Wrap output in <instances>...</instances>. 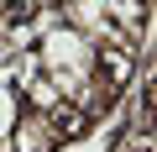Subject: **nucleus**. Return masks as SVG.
<instances>
[{"label": "nucleus", "mask_w": 157, "mask_h": 152, "mask_svg": "<svg viewBox=\"0 0 157 152\" xmlns=\"http://www.w3.org/2000/svg\"><path fill=\"white\" fill-rule=\"evenodd\" d=\"M37 58H42V68L94 73V42L78 32V26H68V21H58V26H47V32L37 37Z\"/></svg>", "instance_id": "1"}, {"label": "nucleus", "mask_w": 157, "mask_h": 152, "mask_svg": "<svg viewBox=\"0 0 157 152\" xmlns=\"http://www.w3.org/2000/svg\"><path fill=\"white\" fill-rule=\"evenodd\" d=\"M63 142H58V131H52V121H47V110H32V105H21L16 110V126H11V136H6V152H58Z\"/></svg>", "instance_id": "2"}, {"label": "nucleus", "mask_w": 157, "mask_h": 152, "mask_svg": "<svg viewBox=\"0 0 157 152\" xmlns=\"http://www.w3.org/2000/svg\"><path fill=\"white\" fill-rule=\"evenodd\" d=\"M47 121H52V131H58V142H78V136H89L94 131V121L78 110L73 100H58L52 110H47Z\"/></svg>", "instance_id": "3"}, {"label": "nucleus", "mask_w": 157, "mask_h": 152, "mask_svg": "<svg viewBox=\"0 0 157 152\" xmlns=\"http://www.w3.org/2000/svg\"><path fill=\"white\" fill-rule=\"evenodd\" d=\"M16 95H21V105H32V110H52V105H58V89H52V79H47L42 68L32 73V79L16 84Z\"/></svg>", "instance_id": "4"}, {"label": "nucleus", "mask_w": 157, "mask_h": 152, "mask_svg": "<svg viewBox=\"0 0 157 152\" xmlns=\"http://www.w3.org/2000/svg\"><path fill=\"white\" fill-rule=\"evenodd\" d=\"M16 110H21V95L0 79V147H6V136H11V126H16Z\"/></svg>", "instance_id": "5"}]
</instances>
